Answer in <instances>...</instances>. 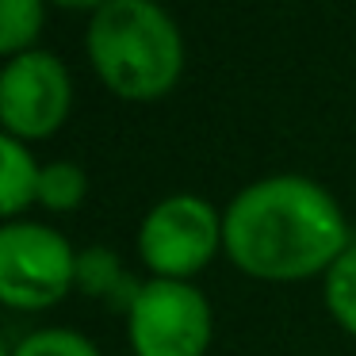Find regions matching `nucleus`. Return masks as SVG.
Listing matches in <instances>:
<instances>
[{
    "label": "nucleus",
    "mask_w": 356,
    "mask_h": 356,
    "mask_svg": "<svg viewBox=\"0 0 356 356\" xmlns=\"http://www.w3.org/2000/svg\"><path fill=\"white\" fill-rule=\"evenodd\" d=\"M348 245L337 195L299 172L261 177L222 207V253L253 280L295 284L325 276Z\"/></svg>",
    "instance_id": "1"
},
{
    "label": "nucleus",
    "mask_w": 356,
    "mask_h": 356,
    "mask_svg": "<svg viewBox=\"0 0 356 356\" xmlns=\"http://www.w3.org/2000/svg\"><path fill=\"white\" fill-rule=\"evenodd\" d=\"M85 54L108 92L131 104H154L184 73V35L154 0H108L88 16Z\"/></svg>",
    "instance_id": "2"
},
{
    "label": "nucleus",
    "mask_w": 356,
    "mask_h": 356,
    "mask_svg": "<svg viewBox=\"0 0 356 356\" xmlns=\"http://www.w3.org/2000/svg\"><path fill=\"white\" fill-rule=\"evenodd\" d=\"M138 257L157 280H192L222 253V211L195 192L161 195L138 222Z\"/></svg>",
    "instance_id": "3"
},
{
    "label": "nucleus",
    "mask_w": 356,
    "mask_h": 356,
    "mask_svg": "<svg viewBox=\"0 0 356 356\" xmlns=\"http://www.w3.org/2000/svg\"><path fill=\"white\" fill-rule=\"evenodd\" d=\"M77 291V249L54 226L16 218L0 230V299L12 310H50Z\"/></svg>",
    "instance_id": "4"
},
{
    "label": "nucleus",
    "mask_w": 356,
    "mask_h": 356,
    "mask_svg": "<svg viewBox=\"0 0 356 356\" xmlns=\"http://www.w3.org/2000/svg\"><path fill=\"white\" fill-rule=\"evenodd\" d=\"M134 356H207L215 341L211 299L192 280L149 276L127 314Z\"/></svg>",
    "instance_id": "5"
},
{
    "label": "nucleus",
    "mask_w": 356,
    "mask_h": 356,
    "mask_svg": "<svg viewBox=\"0 0 356 356\" xmlns=\"http://www.w3.org/2000/svg\"><path fill=\"white\" fill-rule=\"evenodd\" d=\"M73 111V77L50 50L4 58L0 70V123L19 142H47L62 131Z\"/></svg>",
    "instance_id": "6"
},
{
    "label": "nucleus",
    "mask_w": 356,
    "mask_h": 356,
    "mask_svg": "<svg viewBox=\"0 0 356 356\" xmlns=\"http://www.w3.org/2000/svg\"><path fill=\"white\" fill-rule=\"evenodd\" d=\"M142 284L146 280H134L131 272L123 268L115 249L108 245H88V249H77V291L85 299H96V302H108L111 310L119 314H131L134 299H138Z\"/></svg>",
    "instance_id": "7"
},
{
    "label": "nucleus",
    "mask_w": 356,
    "mask_h": 356,
    "mask_svg": "<svg viewBox=\"0 0 356 356\" xmlns=\"http://www.w3.org/2000/svg\"><path fill=\"white\" fill-rule=\"evenodd\" d=\"M39 177L42 161L31 154V146L4 134L0 138V211L8 222H16L31 203H39Z\"/></svg>",
    "instance_id": "8"
},
{
    "label": "nucleus",
    "mask_w": 356,
    "mask_h": 356,
    "mask_svg": "<svg viewBox=\"0 0 356 356\" xmlns=\"http://www.w3.org/2000/svg\"><path fill=\"white\" fill-rule=\"evenodd\" d=\"M50 0H0V54L16 58L27 50H39L42 27H47Z\"/></svg>",
    "instance_id": "9"
},
{
    "label": "nucleus",
    "mask_w": 356,
    "mask_h": 356,
    "mask_svg": "<svg viewBox=\"0 0 356 356\" xmlns=\"http://www.w3.org/2000/svg\"><path fill=\"white\" fill-rule=\"evenodd\" d=\"M322 302H325V314H330L348 337H356V241L322 276Z\"/></svg>",
    "instance_id": "10"
},
{
    "label": "nucleus",
    "mask_w": 356,
    "mask_h": 356,
    "mask_svg": "<svg viewBox=\"0 0 356 356\" xmlns=\"http://www.w3.org/2000/svg\"><path fill=\"white\" fill-rule=\"evenodd\" d=\"M88 195V172L77 161L62 157V161H47L39 177V207L54 211V215H70L85 203Z\"/></svg>",
    "instance_id": "11"
},
{
    "label": "nucleus",
    "mask_w": 356,
    "mask_h": 356,
    "mask_svg": "<svg viewBox=\"0 0 356 356\" xmlns=\"http://www.w3.org/2000/svg\"><path fill=\"white\" fill-rule=\"evenodd\" d=\"M8 356H100L92 337L77 330H62V325H47V330H31L16 341Z\"/></svg>",
    "instance_id": "12"
},
{
    "label": "nucleus",
    "mask_w": 356,
    "mask_h": 356,
    "mask_svg": "<svg viewBox=\"0 0 356 356\" xmlns=\"http://www.w3.org/2000/svg\"><path fill=\"white\" fill-rule=\"evenodd\" d=\"M50 4H58V8H65V12H88V16H92V12H100L108 0H50Z\"/></svg>",
    "instance_id": "13"
},
{
    "label": "nucleus",
    "mask_w": 356,
    "mask_h": 356,
    "mask_svg": "<svg viewBox=\"0 0 356 356\" xmlns=\"http://www.w3.org/2000/svg\"><path fill=\"white\" fill-rule=\"evenodd\" d=\"M154 4H161V0H154Z\"/></svg>",
    "instance_id": "14"
}]
</instances>
